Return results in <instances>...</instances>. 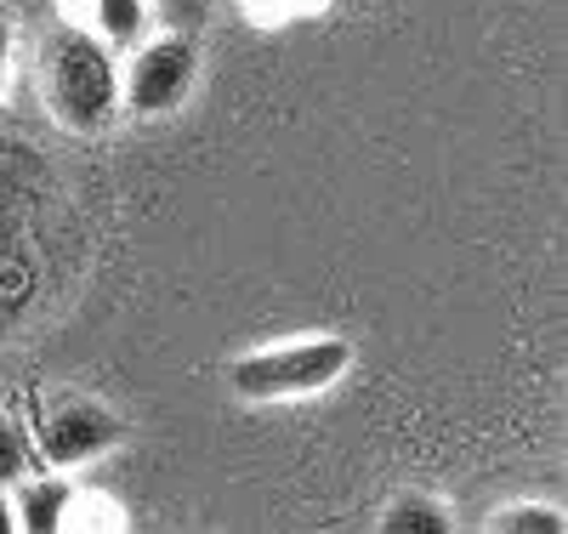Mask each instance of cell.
<instances>
[{
	"mask_svg": "<svg viewBox=\"0 0 568 534\" xmlns=\"http://www.w3.org/2000/svg\"><path fill=\"white\" fill-rule=\"evenodd\" d=\"M40 103L45 120L74 131V137H98L120 114V63L114 52L80 23H52L40 40Z\"/></svg>",
	"mask_w": 568,
	"mask_h": 534,
	"instance_id": "obj_1",
	"label": "cell"
},
{
	"mask_svg": "<svg viewBox=\"0 0 568 534\" xmlns=\"http://www.w3.org/2000/svg\"><path fill=\"white\" fill-rule=\"evenodd\" d=\"M347 364H353V347L342 335H307V342H284V347L233 359L227 381L251 404H278V399H313L324 386H336Z\"/></svg>",
	"mask_w": 568,
	"mask_h": 534,
	"instance_id": "obj_2",
	"label": "cell"
},
{
	"mask_svg": "<svg viewBox=\"0 0 568 534\" xmlns=\"http://www.w3.org/2000/svg\"><path fill=\"white\" fill-rule=\"evenodd\" d=\"M194 74H200V46L194 34H160L149 46H131V63L120 74V103L131 114H171L187 91H194Z\"/></svg>",
	"mask_w": 568,
	"mask_h": 534,
	"instance_id": "obj_3",
	"label": "cell"
},
{
	"mask_svg": "<svg viewBox=\"0 0 568 534\" xmlns=\"http://www.w3.org/2000/svg\"><path fill=\"white\" fill-rule=\"evenodd\" d=\"M120 444H125V421L114 410H103V404H91V399L45 410L40 426H34V450H40V461L52 472L85 466V461H98V455H109Z\"/></svg>",
	"mask_w": 568,
	"mask_h": 534,
	"instance_id": "obj_4",
	"label": "cell"
},
{
	"mask_svg": "<svg viewBox=\"0 0 568 534\" xmlns=\"http://www.w3.org/2000/svg\"><path fill=\"white\" fill-rule=\"evenodd\" d=\"M12 512H18V528H29V534H52V528L69 523V512H74V490H69L63 477H18V501H12Z\"/></svg>",
	"mask_w": 568,
	"mask_h": 534,
	"instance_id": "obj_5",
	"label": "cell"
},
{
	"mask_svg": "<svg viewBox=\"0 0 568 534\" xmlns=\"http://www.w3.org/2000/svg\"><path fill=\"white\" fill-rule=\"evenodd\" d=\"M91 18H98V34L109 52H131L149 34V0H91Z\"/></svg>",
	"mask_w": 568,
	"mask_h": 534,
	"instance_id": "obj_6",
	"label": "cell"
},
{
	"mask_svg": "<svg viewBox=\"0 0 568 534\" xmlns=\"http://www.w3.org/2000/svg\"><path fill=\"white\" fill-rule=\"evenodd\" d=\"M382 528H387V534H444V528H449V512H444L438 501L404 495V501H393V506H387Z\"/></svg>",
	"mask_w": 568,
	"mask_h": 534,
	"instance_id": "obj_7",
	"label": "cell"
},
{
	"mask_svg": "<svg viewBox=\"0 0 568 534\" xmlns=\"http://www.w3.org/2000/svg\"><path fill=\"white\" fill-rule=\"evenodd\" d=\"M489 528L495 534H562V506H500Z\"/></svg>",
	"mask_w": 568,
	"mask_h": 534,
	"instance_id": "obj_8",
	"label": "cell"
},
{
	"mask_svg": "<svg viewBox=\"0 0 568 534\" xmlns=\"http://www.w3.org/2000/svg\"><path fill=\"white\" fill-rule=\"evenodd\" d=\"M211 7H216V0H154L160 23L165 29H182V34H200L205 18H211Z\"/></svg>",
	"mask_w": 568,
	"mask_h": 534,
	"instance_id": "obj_9",
	"label": "cell"
},
{
	"mask_svg": "<svg viewBox=\"0 0 568 534\" xmlns=\"http://www.w3.org/2000/svg\"><path fill=\"white\" fill-rule=\"evenodd\" d=\"M23 472H29V444H23V432L0 421V490H12Z\"/></svg>",
	"mask_w": 568,
	"mask_h": 534,
	"instance_id": "obj_10",
	"label": "cell"
},
{
	"mask_svg": "<svg viewBox=\"0 0 568 534\" xmlns=\"http://www.w3.org/2000/svg\"><path fill=\"white\" fill-rule=\"evenodd\" d=\"M7 63H12V23L0 18V80H7Z\"/></svg>",
	"mask_w": 568,
	"mask_h": 534,
	"instance_id": "obj_11",
	"label": "cell"
},
{
	"mask_svg": "<svg viewBox=\"0 0 568 534\" xmlns=\"http://www.w3.org/2000/svg\"><path fill=\"white\" fill-rule=\"evenodd\" d=\"M18 528V512H12V490H0V534Z\"/></svg>",
	"mask_w": 568,
	"mask_h": 534,
	"instance_id": "obj_12",
	"label": "cell"
}]
</instances>
